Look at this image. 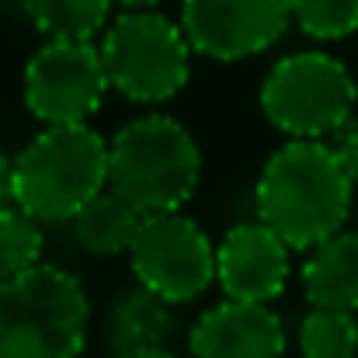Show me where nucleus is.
I'll return each mask as SVG.
<instances>
[{
  "label": "nucleus",
  "mask_w": 358,
  "mask_h": 358,
  "mask_svg": "<svg viewBox=\"0 0 358 358\" xmlns=\"http://www.w3.org/2000/svg\"><path fill=\"white\" fill-rule=\"evenodd\" d=\"M352 202L355 181L324 139L282 143L261 167L254 188L257 223L306 254L345 230Z\"/></svg>",
  "instance_id": "1"
},
{
  "label": "nucleus",
  "mask_w": 358,
  "mask_h": 358,
  "mask_svg": "<svg viewBox=\"0 0 358 358\" xmlns=\"http://www.w3.org/2000/svg\"><path fill=\"white\" fill-rule=\"evenodd\" d=\"M199 185L202 150L174 115H139L108 139V188L136 213H181Z\"/></svg>",
  "instance_id": "2"
},
{
  "label": "nucleus",
  "mask_w": 358,
  "mask_h": 358,
  "mask_svg": "<svg viewBox=\"0 0 358 358\" xmlns=\"http://www.w3.org/2000/svg\"><path fill=\"white\" fill-rule=\"evenodd\" d=\"M108 188V139L91 125H45L14 157V206L45 223L73 216Z\"/></svg>",
  "instance_id": "3"
},
{
  "label": "nucleus",
  "mask_w": 358,
  "mask_h": 358,
  "mask_svg": "<svg viewBox=\"0 0 358 358\" xmlns=\"http://www.w3.org/2000/svg\"><path fill=\"white\" fill-rule=\"evenodd\" d=\"M91 331V299L84 282L38 264L0 282V358H80Z\"/></svg>",
  "instance_id": "4"
},
{
  "label": "nucleus",
  "mask_w": 358,
  "mask_h": 358,
  "mask_svg": "<svg viewBox=\"0 0 358 358\" xmlns=\"http://www.w3.org/2000/svg\"><path fill=\"white\" fill-rule=\"evenodd\" d=\"M98 49L112 91L136 105H164L188 87L195 49L181 21L160 10H122Z\"/></svg>",
  "instance_id": "5"
},
{
  "label": "nucleus",
  "mask_w": 358,
  "mask_h": 358,
  "mask_svg": "<svg viewBox=\"0 0 358 358\" xmlns=\"http://www.w3.org/2000/svg\"><path fill=\"white\" fill-rule=\"evenodd\" d=\"M358 84L331 52L282 56L261 84V112L289 139H331L355 115Z\"/></svg>",
  "instance_id": "6"
},
{
  "label": "nucleus",
  "mask_w": 358,
  "mask_h": 358,
  "mask_svg": "<svg viewBox=\"0 0 358 358\" xmlns=\"http://www.w3.org/2000/svg\"><path fill=\"white\" fill-rule=\"evenodd\" d=\"M129 264L136 285L157 292L174 306L195 303L216 282V247L185 213L143 216L139 237L129 250Z\"/></svg>",
  "instance_id": "7"
},
{
  "label": "nucleus",
  "mask_w": 358,
  "mask_h": 358,
  "mask_svg": "<svg viewBox=\"0 0 358 358\" xmlns=\"http://www.w3.org/2000/svg\"><path fill=\"white\" fill-rule=\"evenodd\" d=\"M112 91L94 42H45L24 63L21 94L42 125H87Z\"/></svg>",
  "instance_id": "8"
},
{
  "label": "nucleus",
  "mask_w": 358,
  "mask_h": 358,
  "mask_svg": "<svg viewBox=\"0 0 358 358\" xmlns=\"http://www.w3.org/2000/svg\"><path fill=\"white\" fill-rule=\"evenodd\" d=\"M292 24V0H181L192 49L216 63L268 52Z\"/></svg>",
  "instance_id": "9"
},
{
  "label": "nucleus",
  "mask_w": 358,
  "mask_h": 358,
  "mask_svg": "<svg viewBox=\"0 0 358 358\" xmlns=\"http://www.w3.org/2000/svg\"><path fill=\"white\" fill-rule=\"evenodd\" d=\"M292 247L264 223H237L216 243V282L227 299L271 306L292 275Z\"/></svg>",
  "instance_id": "10"
},
{
  "label": "nucleus",
  "mask_w": 358,
  "mask_h": 358,
  "mask_svg": "<svg viewBox=\"0 0 358 358\" xmlns=\"http://www.w3.org/2000/svg\"><path fill=\"white\" fill-rule=\"evenodd\" d=\"M192 358H285V324L271 306L223 299L188 331Z\"/></svg>",
  "instance_id": "11"
},
{
  "label": "nucleus",
  "mask_w": 358,
  "mask_h": 358,
  "mask_svg": "<svg viewBox=\"0 0 358 358\" xmlns=\"http://www.w3.org/2000/svg\"><path fill=\"white\" fill-rule=\"evenodd\" d=\"M178 306L160 299L157 292L132 285L112 299L105 313V345L112 355H132V352H157L167 348L178 334Z\"/></svg>",
  "instance_id": "12"
},
{
  "label": "nucleus",
  "mask_w": 358,
  "mask_h": 358,
  "mask_svg": "<svg viewBox=\"0 0 358 358\" xmlns=\"http://www.w3.org/2000/svg\"><path fill=\"white\" fill-rule=\"evenodd\" d=\"M310 306L358 313V230H341L313 247L299 268Z\"/></svg>",
  "instance_id": "13"
},
{
  "label": "nucleus",
  "mask_w": 358,
  "mask_h": 358,
  "mask_svg": "<svg viewBox=\"0 0 358 358\" xmlns=\"http://www.w3.org/2000/svg\"><path fill=\"white\" fill-rule=\"evenodd\" d=\"M73 237L77 247L91 257H119L129 254L139 237L143 213H136L125 199H119L112 188H105L98 199H91L77 216H73Z\"/></svg>",
  "instance_id": "14"
},
{
  "label": "nucleus",
  "mask_w": 358,
  "mask_h": 358,
  "mask_svg": "<svg viewBox=\"0 0 358 358\" xmlns=\"http://www.w3.org/2000/svg\"><path fill=\"white\" fill-rule=\"evenodd\" d=\"M45 42H94L112 24L115 0H21Z\"/></svg>",
  "instance_id": "15"
},
{
  "label": "nucleus",
  "mask_w": 358,
  "mask_h": 358,
  "mask_svg": "<svg viewBox=\"0 0 358 358\" xmlns=\"http://www.w3.org/2000/svg\"><path fill=\"white\" fill-rule=\"evenodd\" d=\"M296 338L303 358H358V317L348 310L310 306Z\"/></svg>",
  "instance_id": "16"
},
{
  "label": "nucleus",
  "mask_w": 358,
  "mask_h": 358,
  "mask_svg": "<svg viewBox=\"0 0 358 358\" xmlns=\"http://www.w3.org/2000/svg\"><path fill=\"white\" fill-rule=\"evenodd\" d=\"M42 254H45L42 223L17 206L3 209L0 213V282L17 278V275L45 264Z\"/></svg>",
  "instance_id": "17"
},
{
  "label": "nucleus",
  "mask_w": 358,
  "mask_h": 358,
  "mask_svg": "<svg viewBox=\"0 0 358 358\" xmlns=\"http://www.w3.org/2000/svg\"><path fill=\"white\" fill-rule=\"evenodd\" d=\"M292 21L317 42H341L358 31V0H292Z\"/></svg>",
  "instance_id": "18"
},
{
  "label": "nucleus",
  "mask_w": 358,
  "mask_h": 358,
  "mask_svg": "<svg viewBox=\"0 0 358 358\" xmlns=\"http://www.w3.org/2000/svg\"><path fill=\"white\" fill-rule=\"evenodd\" d=\"M327 146L334 150V157L341 160V167L348 171V178L358 185V115L345 122L331 139H327Z\"/></svg>",
  "instance_id": "19"
},
{
  "label": "nucleus",
  "mask_w": 358,
  "mask_h": 358,
  "mask_svg": "<svg viewBox=\"0 0 358 358\" xmlns=\"http://www.w3.org/2000/svg\"><path fill=\"white\" fill-rule=\"evenodd\" d=\"M14 206V157L0 153V213Z\"/></svg>",
  "instance_id": "20"
},
{
  "label": "nucleus",
  "mask_w": 358,
  "mask_h": 358,
  "mask_svg": "<svg viewBox=\"0 0 358 358\" xmlns=\"http://www.w3.org/2000/svg\"><path fill=\"white\" fill-rule=\"evenodd\" d=\"M122 10H157L160 0H115Z\"/></svg>",
  "instance_id": "21"
},
{
  "label": "nucleus",
  "mask_w": 358,
  "mask_h": 358,
  "mask_svg": "<svg viewBox=\"0 0 358 358\" xmlns=\"http://www.w3.org/2000/svg\"><path fill=\"white\" fill-rule=\"evenodd\" d=\"M112 358H181L171 348H157V352H132V355H112Z\"/></svg>",
  "instance_id": "22"
}]
</instances>
